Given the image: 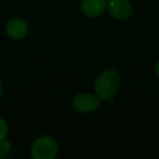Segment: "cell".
I'll return each instance as SVG.
<instances>
[{"instance_id":"1","label":"cell","mask_w":159,"mask_h":159,"mask_svg":"<svg viewBox=\"0 0 159 159\" xmlns=\"http://www.w3.org/2000/svg\"><path fill=\"white\" fill-rule=\"evenodd\" d=\"M120 75L115 70H105L97 76L94 89L102 100H109L117 94L120 87Z\"/></svg>"},{"instance_id":"2","label":"cell","mask_w":159,"mask_h":159,"mask_svg":"<svg viewBox=\"0 0 159 159\" xmlns=\"http://www.w3.org/2000/svg\"><path fill=\"white\" fill-rule=\"evenodd\" d=\"M31 155L34 159H55L58 155L57 142L50 136H40L33 143Z\"/></svg>"},{"instance_id":"6","label":"cell","mask_w":159,"mask_h":159,"mask_svg":"<svg viewBox=\"0 0 159 159\" xmlns=\"http://www.w3.org/2000/svg\"><path fill=\"white\" fill-rule=\"evenodd\" d=\"M7 34L10 38L16 40L23 39L29 33V25L22 19H12L6 27Z\"/></svg>"},{"instance_id":"9","label":"cell","mask_w":159,"mask_h":159,"mask_svg":"<svg viewBox=\"0 0 159 159\" xmlns=\"http://www.w3.org/2000/svg\"><path fill=\"white\" fill-rule=\"evenodd\" d=\"M1 96H2V85L0 83V98H1Z\"/></svg>"},{"instance_id":"3","label":"cell","mask_w":159,"mask_h":159,"mask_svg":"<svg viewBox=\"0 0 159 159\" xmlns=\"http://www.w3.org/2000/svg\"><path fill=\"white\" fill-rule=\"evenodd\" d=\"M73 108L81 113L97 110L100 107V98L89 93H82L75 96L72 102Z\"/></svg>"},{"instance_id":"5","label":"cell","mask_w":159,"mask_h":159,"mask_svg":"<svg viewBox=\"0 0 159 159\" xmlns=\"http://www.w3.org/2000/svg\"><path fill=\"white\" fill-rule=\"evenodd\" d=\"M108 7V0H82L81 9L89 18L99 16Z\"/></svg>"},{"instance_id":"4","label":"cell","mask_w":159,"mask_h":159,"mask_svg":"<svg viewBox=\"0 0 159 159\" xmlns=\"http://www.w3.org/2000/svg\"><path fill=\"white\" fill-rule=\"evenodd\" d=\"M107 9L117 20H125L132 14V6L129 0H108Z\"/></svg>"},{"instance_id":"8","label":"cell","mask_w":159,"mask_h":159,"mask_svg":"<svg viewBox=\"0 0 159 159\" xmlns=\"http://www.w3.org/2000/svg\"><path fill=\"white\" fill-rule=\"evenodd\" d=\"M156 73H157V75H158V77H159V62L157 63V66H156Z\"/></svg>"},{"instance_id":"7","label":"cell","mask_w":159,"mask_h":159,"mask_svg":"<svg viewBox=\"0 0 159 159\" xmlns=\"http://www.w3.org/2000/svg\"><path fill=\"white\" fill-rule=\"evenodd\" d=\"M8 130H9V128H8L7 122L0 118V143H2L6 139L8 135Z\"/></svg>"}]
</instances>
